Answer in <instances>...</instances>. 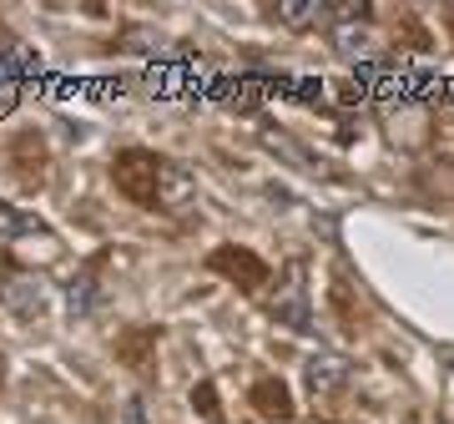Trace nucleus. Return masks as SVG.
Listing matches in <instances>:
<instances>
[{
  "label": "nucleus",
  "mask_w": 454,
  "mask_h": 424,
  "mask_svg": "<svg viewBox=\"0 0 454 424\" xmlns=\"http://www.w3.org/2000/svg\"><path fill=\"white\" fill-rule=\"evenodd\" d=\"M162 167H167V157H157V152H146V147L116 152V157H112V182H116V192L127 197V202H137V208H157Z\"/></svg>",
  "instance_id": "f257e3e1"
},
{
  "label": "nucleus",
  "mask_w": 454,
  "mask_h": 424,
  "mask_svg": "<svg viewBox=\"0 0 454 424\" xmlns=\"http://www.w3.org/2000/svg\"><path fill=\"white\" fill-rule=\"evenodd\" d=\"M268 318L273 324H283L288 334H309L313 328V309H309V263L293 258L288 268H283V278L273 283V294H268Z\"/></svg>",
  "instance_id": "f03ea898"
},
{
  "label": "nucleus",
  "mask_w": 454,
  "mask_h": 424,
  "mask_svg": "<svg viewBox=\"0 0 454 424\" xmlns=\"http://www.w3.org/2000/svg\"><path fill=\"white\" fill-rule=\"evenodd\" d=\"M207 268L217 278H227V283H238L243 294H262L268 283H273V273H268V263L258 258V253H247V247L238 243H223L207 253Z\"/></svg>",
  "instance_id": "7ed1b4c3"
},
{
  "label": "nucleus",
  "mask_w": 454,
  "mask_h": 424,
  "mask_svg": "<svg viewBox=\"0 0 454 424\" xmlns=\"http://www.w3.org/2000/svg\"><path fill=\"white\" fill-rule=\"evenodd\" d=\"M0 309H11L16 318H35L46 309V288L31 268H16L11 253H0Z\"/></svg>",
  "instance_id": "20e7f679"
},
{
  "label": "nucleus",
  "mask_w": 454,
  "mask_h": 424,
  "mask_svg": "<svg viewBox=\"0 0 454 424\" xmlns=\"http://www.w3.org/2000/svg\"><path fill=\"white\" fill-rule=\"evenodd\" d=\"M303 384H309L313 399H333L354 384V364L343 359L339 349H313L303 359Z\"/></svg>",
  "instance_id": "39448f33"
},
{
  "label": "nucleus",
  "mask_w": 454,
  "mask_h": 424,
  "mask_svg": "<svg viewBox=\"0 0 454 424\" xmlns=\"http://www.w3.org/2000/svg\"><path fill=\"white\" fill-rule=\"evenodd\" d=\"M106 263H112V253H97V258L82 263L76 278L66 283V309H71V318L97 313V303H101V268H106Z\"/></svg>",
  "instance_id": "423d86ee"
},
{
  "label": "nucleus",
  "mask_w": 454,
  "mask_h": 424,
  "mask_svg": "<svg viewBox=\"0 0 454 424\" xmlns=\"http://www.w3.org/2000/svg\"><path fill=\"white\" fill-rule=\"evenodd\" d=\"M192 208H197V177H192L182 162H172V157H167L162 187H157V212H172V217H182V212H192Z\"/></svg>",
  "instance_id": "0eeeda50"
},
{
  "label": "nucleus",
  "mask_w": 454,
  "mask_h": 424,
  "mask_svg": "<svg viewBox=\"0 0 454 424\" xmlns=\"http://www.w3.org/2000/svg\"><path fill=\"white\" fill-rule=\"evenodd\" d=\"M273 20L283 31H328L333 26V5L328 0H278Z\"/></svg>",
  "instance_id": "6e6552de"
},
{
  "label": "nucleus",
  "mask_w": 454,
  "mask_h": 424,
  "mask_svg": "<svg viewBox=\"0 0 454 424\" xmlns=\"http://www.w3.org/2000/svg\"><path fill=\"white\" fill-rule=\"evenodd\" d=\"M247 399H253V409H258L262 420H278V424H288L293 414H298V404H293V394H288V384L283 379H258L253 389H247Z\"/></svg>",
  "instance_id": "1a4fd4ad"
},
{
  "label": "nucleus",
  "mask_w": 454,
  "mask_h": 424,
  "mask_svg": "<svg viewBox=\"0 0 454 424\" xmlns=\"http://www.w3.org/2000/svg\"><path fill=\"white\" fill-rule=\"evenodd\" d=\"M152 349H157V328L152 324H137L127 334H116V359L127 364V369H152Z\"/></svg>",
  "instance_id": "9d476101"
},
{
  "label": "nucleus",
  "mask_w": 454,
  "mask_h": 424,
  "mask_svg": "<svg viewBox=\"0 0 454 424\" xmlns=\"http://www.w3.org/2000/svg\"><path fill=\"white\" fill-rule=\"evenodd\" d=\"M258 142H262L268 152H278V157H283L288 167H298V172H324V167H318V157H313V152L298 142V137H288V131L262 127V131H258Z\"/></svg>",
  "instance_id": "9b49d317"
},
{
  "label": "nucleus",
  "mask_w": 454,
  "mask_h": 424,
  "mask_svg": "<svg viewBox=\"0 0 454 424\" xmlns=\"http://www.w3.org/2000/svg\"><path fill=\"white\" fill-rule=\"evenodd\" d=\"M11 157H16V177L26 182V187H41L46 182V147H41V137L35 131H20L16 147H11Z\"/></svg>",
  "instance_id": "f8f14e48"
},
{
  "label": "nucleus",
  "mask_w": 454,
  "mask_h": 424,
  "mask_svg": "<svg viewBox=\"0 0 454 424\" xmlns=\"http://www.w3.org/2000/svg\"><path fill=\"white\" fill-rule=\"evenodd\" d=\"M16 238H41V243H51L56 232H51L35 212H20V208H11V202H0V243H16Z\"/></svg>",
  "instance_id": "ddd939ff"
},
{
  "label": "nucleus",
  "mask_w": 454,
  "mask_h": 424,
  "mask_svg": "<svg viewBox=\"0 0 454 424\" xmlns=\"http://www.w3.org/2000/svg\"><path fill=\"white\" fill-rule=\"evenodd\" d=\"M192 404L202 409L212 424H223V409H217V389H212V384H197V389H192Z\"/></svg>",
  "instance_id": "4468645a"
},
{
  "label": "nucleus",
  "mask_w": 454,
  "mask_h": 424,
  "mask_svg": "<svg viewBox=\"0 0 454 424\" xmlns=\"http://www.w3.org/2000/svg\"><path fill=\"white\" fill-rule=\"evenodd\" d=\"M0 384H5V354H0Z\"/></svg>",
  "instance_id": "2eb2a0df"
},
{
  "label": "nucleus",
  "mask_w": 454,
  "mask_h": 424,
  "mask_svg": "<svg viewBox=\"0 0 454 424\" xmlns=\"http://www.w3.org/2000/svg\"><path fill=\"white\" fill-rule=\"evenodd\" d=\"M450 26H454V20H450Z\"/></svg>",
  "instance_id": "dca6fc26"
}]
</instances>
